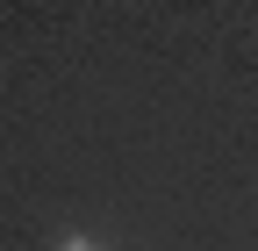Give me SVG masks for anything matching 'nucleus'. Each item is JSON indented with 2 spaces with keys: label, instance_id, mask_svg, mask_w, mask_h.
Returning <instances> with one entry per match:
<instances>
[{
  "label": "nucleus",
  "instance_id": "f257e3e1",
  "mask_svg": "<svg viewBox=\"0 0 258 251\" xmlns=\"http://www.w3.org/2000/svg\"><path fill=\"white\" fill-rule=\"evenodd\" d=\"M57 251H108V244H93V237H64Z\"/></svg>",
  "mask_w": 258,
  "mask_h": 251
}]
</instances>
